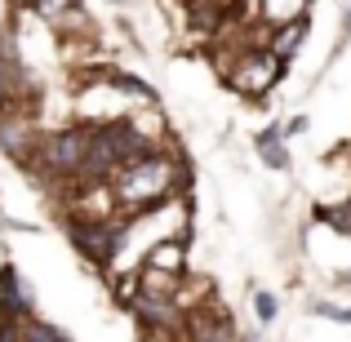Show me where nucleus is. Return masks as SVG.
<instances>
[{
    "instance_id": "f257e3e1",
    "label": "nucleus",
    "mask_w": 351,
    "mask_h": 342,
    "mask_svg": "<svg viewBox=\"0 0 351 342\" xmlns=\"http://www.w3.org/2000/svg\"><path fill=\"white\" fill-rule=\"evenodd\" d=\"M107 182L116 191L120 214H138V209L165 205V200L178 196L187 187V164L169 151V143H160V147H147V151L129 156L125 164H116Z\"/></svg>"
},
{
    "instance_id": "f03ea898",
    "label": "nucleus",
    "mask_w": 351,
    "mask_h": 342,
    "mask_svg": "<svg viewBox=\"0 0 351 342\" xmlns=\"http://www.w3.org/2000/svg\"><path fill=\"white\" fill-rule=\"evenodd\" d=\"M218 67H223V80L240 98H254L258 103V98H267L276 89V80L285 71V58L267 40H245L232 58H218Z\"/></svg>"
},
{
    "instance_id": "7ed1b4c3",
    "label": "nucleus",
    "mask_w": 351,
    "mask_h": 342,
    "mask_svg": "<svg viewBox=\"0 0 351 342\" xmlns=\"http://www.w3.org/2000/svg\"><path fill=\"white\" fill-rule=\"evenodd\" d=\"M0 311L9 316H23V311H36V298H32V284L23 280V271H18L14 262L0 267Z\"/></svg>"
},
{
    "instance_id": "20e7f679",
    "label": "nucleus",
    "mask_w": 351,
    "mask_h": 342,
    "mask_svg": "<svg viewBox=\"0 0 351 342\" xmlns=\"http://www.w3.org/2000/svg\"><path fill=\"white\" fill-rule=\"evenodd\" d=\"M0 338H32V342H62L58 325H45V320H36V311H23V316H9L0 320Z\"/></svg>"
},
{
    "instance_id": "39448f33",
    "label": "nucleus",
    "mask_w": 351,
    "mask_h": 342,
    "mask_svg": "<svg viewBox=\"0 0 351 342\" xmlns=\"http://www.w3.org/2000/svg\"><path fill=\"white\" fill-rule=\"evenodd\" d=\"M138 267H160V271H187V236H165L143 254Z\"/></svg>"
},
{
    "instance_id": "423d86ee",
    "label": "nucleus",
    "mask_w": 351,
    "mask_h": 342,
    "mask_svg": "<svg viewBox=\"0 0 351 342\" xmlns=\"http://www.w3.org/2000/svg\"><path fill=\"white\" fill-rule=\"evenodd\" d=\"M254 14L263 27H285V23H302L311 14V0H254Z\"/></svg>"
},
{
    "instance_id": "0eeeda50",
    "label": "nucleus",
    "mask_w": 351,
    "mask_h": 342,
    "mask_svg": "<svg viewBox=\"0 0 351 342\" xmlns=\"http://www.w3.org/2000/svg\"><path fill=\"white\" fill-rule=\"evenodd\" d=\"M254 147H258V156H263V164L267 169H289V151H285V134L280 129H263V134L254 138Z\"/></svg>"
},
{
    "instance_id": "6e6552de",
    "label": "nucleus",
    "mask_w": 351,
    "mask_h": 342,
    "mask_svg": "<svg viewBox=\"0 0 351 342\" xmlns=\"http://www.w3.org/2000/svg\"><path fill=\"white\" fill-rule=\"evenodd\" d=\"M302 36H307V18L302 23H285V27H271V36H267V45H271L280 58H289L293 49L302 45Z\"/></svg>"
},
{
    "instance_id": "1a4fd4ad",
    "label": "nucleus",
    "mask_w": 351,
    "mask_h": 342,
    "mask_svg": "<svg viewBox=\"0 0 351 342\" xmlns=\"http://www.w3.org/2000/svg\"><path fill=\"white\" fill-rule=\"evenodd\" d=\"M320 218H325V223L334 227L338 236H351V200H338V205H325V209H320Z\"/></svg>"
},
{
    "instance_id": "9d476101",
    "label": "nucleus",
    "mask_w": 351,
    "mask_h": 342,
    "mask_svg": "<svg viewBox=\"0 0 351 342\" xmlns=\"http://www.w3.org/2000/svg\"><path fill=\"white\" fill-rule=\"evenodd\" d=\"M76 5H80V0H36L32 14H40L45 23H58V18H62V14H71Z\"/></svg>"
},
{
    "instance_id": "9b49d317",
    "label": "nucleus",
    "mask_w": 351,
    "mask_h": 342,
    "mask_svg": "<svg viewBox=\"0 0 351 342\" xmlns=\"http://www.w3.org/2000/svg\"><path fill=\"white\" fill-rule=\"evenodd\" d=\"M254 311H258V320H276V311H280V302H276V293H254Z\"/></svg>"
},
{
    "instance_id": "f8f14e48",
    "label": "nucleus",
    "mask_w": 351,
    "mask_h": 342,
    "mask_svg": "<svg viewBox=\"0 0 351 342\" xmlns=\"http://www.w3.org/2000/svg\"><path fill=\"white\" fill-rule=\"evenodd\" d=\"M311 311H316V316H329V320H351V311L334 307V302H311Z\"/></svg>"
},
{
    "instance_id": "ddd939ff",
    "label": "nucleus",
    "mask_w": 351,
    "mask_h": 342,
    "mask_svg": "<svg viewBox=\"0 0 351 342\" xmlns=\"http://www.w3.org/2000/svg\"><path fill=\"white\" fill-rule=\"evenodd\" d=\"M338 284H343V289H351V267H347V271H338Z\"/></svg>"
},
{
    "instance_id": "4468645a",
    "label": "nucleus",
    "mask_w": 351,
    "mask_h": 342,
    "mask_svg": "<svg viewBox=\"0 0 351 342\" xmlns=\"http://www.w3.org/2000/svg\"><path fill=\"white\" fill-rule=\"evenodd\" d=\"M14 9H36V0H9Z\"/></svg>"
},
{
    "instance_id": "2eb2a0df",
    "label": "nucleus",
    "mask_w": 351,
    "mask_h": 342,
    "mask_svg": "<svg viewBox=\"0 0 351 342\" xmlns=\"http://www.w3.org/2000/svg\"><path fill=\"white\" fill-rule=\"evenodd\" d=\"M347 36H351V14H347Z\"/></svg>"
}]
</instances>
